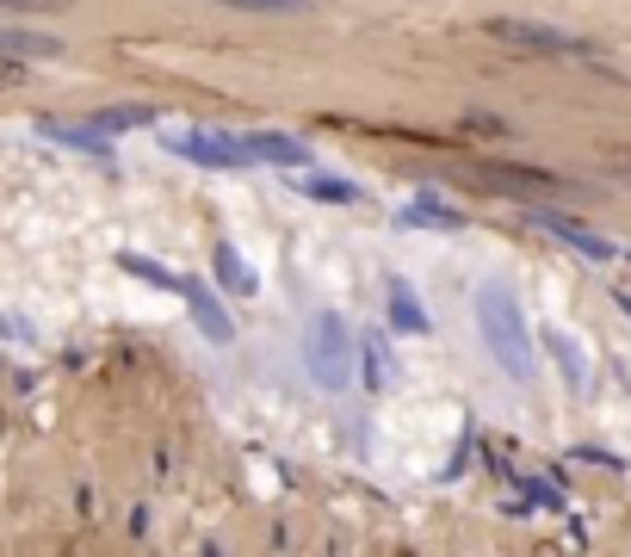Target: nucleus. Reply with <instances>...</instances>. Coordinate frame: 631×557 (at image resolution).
Returning a JSON list of instances; mask_svg holds the SVG:
<instances>
[{"mask_svg": "<svg viewBox=\"0 0 631 557\" xmlns=\"http://www.w3.org/2000/svg\"><path fill=\"white\" fill-rule=\"evenodd\" d=\"M390 323L402 328V335H427V310H421V298L409 286H402V279H390Z\"/></svg>", "mask_w": 631, "mask_h": 557, "instance_id": "9d476101", "label": "nucleus"}, {"mask_svg": "<svg viewBox=\"0 0 631 557\" xmlns=\"http://www.w3.org/2000/svg\"><path fill=\"white\" fill-rule=\"evenodd\" d=\"M291 186H304V193L328 198V205H353L360 186H347V180H323V173H291Z\"/></svg>", "mask_w": 631, "mask_h": 557, "instance_id": "4468645a", "label": "nucleus"}, {"mask_svg": "<svg viewBox=\"0 0 631 557\" xmlns=\"http://www.w3.org/2000/svg\"><path fill=\"white\" fill-rule=\"evenodd\" d=\"M173 155H186V161H198V168H248V136H223V131H180L173 136Z\"/></svg>", "mask_w": 631, "mask_h": 557, "instance_id": "20e7f679", "label": "nucleus"}, {"mask_svg": "<svg viewBox=\"0 0 631 557\" xmlns=\"http://www.w3.org/2000/svg\"><path fill=\"white\" fill-rule=\"evenodd\" d=\"M402 223H421V230H459L464 217H459V205H446L440 193H421L409 211H402Z\"/></svg>", "mask_w": 631, "mask_h": 557, "instance_id": "1a4fd4ad", "label": "nucleus"}, {"mask_svg": "<svg viewBox=\"0 0 631 557\" xmlns=\"http://www.w3.org/2000/svg\"><path fill=\"white\" fill-rule=\"evenodd\" d=\"M248 155L254 161H272V168H310V149L298 143V136H279V131L248 136Z\"/></svg>", "mask_w": 631, "mask_h": 557, "instance_id": "6e6552de", "label": "nucleus"}, {"mask_svg": "<svg viewBox=\"0 0 631 557\" xmlns=\"http://www.w3.org/2000/svg\"><path fill=\"white\" fill-rule=\"evenodd\" d=\"M118 267L136 273V279H149V286H161V291H180V273H168L161 261H143V254H118Z\"/></svg>", "mask_w": 631, "mask_h": 557, "instance_id": "2eb2a0df", "label": "nucleus"}, {"mask_svg": "<svg viewBox=\"0 0 631 557\" xmlns=\"http://www.w3.org/2000/svg\"><path fill=\"white\" fill-rule=\"evenodd\" d=\"M210 267H217V286H223V291H242V298L254 291V267H248V261H242V254L230 249V242H217V254H210Z\"/></svg>", "mask_w": 631, "mask_h": 557, "instance_id": "9b49d317", "label": "nucleus"}, {"mask_svg": "<svg viewBox=\"0 0 631 557\" xmlns=\"http://www.w3.org/2000/svg\"><path fill=\"white\" fill-rule=\"evenodd\" d=\"M44 136H57V143H69V149H87V155H112L106 149V131H81V124H69V118H38Z\"/></svg>", "mask_w": 631, "mask_h": 557, "instance_id": "f8f14e48", "label": "nucleus"}, {"mask_svg": "<svg viewBox=\"0 0 631 557\" xmlns=\"http://www.w3.org/2000/svg\"><path fill=\"white\" fill-rule=\"evenodd\" d=\"M304 360H310V372H316V385H323V390L347 385V372H353V335H347V323L335 316V310H323V316L310 323Z\"/></svg>", "mask_w": 631, "mask_h": 557, "instance_id": "f03ea898", "label": "nucleus"}, {"mask_svg": "<svg viewBox=\"0 0 631 557\" xmlns=\"http://www.w3.org/2000/svg\"><path fill=\"white\" fill-rule=\"evenodd\" d=\"M477 335L483 347L496 353V365L508 372V378H533L538 372V353H533V328H526V316H520V298L508 286H477Z\"/></svg>", "mask_w": 631, "mask_h": 557, "instance_id": "f257e3e1", "label": "nucleus"}, {"mask_svg": "<svg viewBox=\"0 0 631 557\" xmlns=\"http://www.w3.org/2000/svg\"><path fill=\"white\" fill-rule=\"evenodd\" d=\"M0 7H25V13H62L69 0H0Z\"/></svg>", "mask_w": 631, "mask_h": 557, "instance_id": "a211bd4d", "label": "nucleus"}, {"mask_svg": "<svg viewBox=\"0 0 631 557\" xmlns=\"http://www.w3.org/2000/svg\"><path fill=\"white\" fill-rule=\"evenodd\" d=\"M87 124L106 131V136H118V131H136V124H155V112L149 106H106V112H94Z\"/></svg>", "mask_w": 631, "mask_h": 557, "instance_id": "ddd939ff", "label": "nucleus"}, {"mask_svg": "<svg viewBox=\"0 0 631 557\" xmlns=\"http://www.w3.org/2000/svg\"><path fill=\"white\" fill-rule=\"evenodd\" d=\"M365 365H372V372H365V385H372V390H384V378H390V360H384V341H372V347H365Z\"/></svg>", "mask_w": 631, "mask_h": 557, "instance_id": "dca6fc26", "label": "nucleus"}, {"mask_svg": "<svg viewBox=\"0 0 631 557\" xmlns=\"http://www.w3.org/2000/svg\"><path fill=\"white\" fill-rule=\"evenodd\" d=\"M501 44H514V50H538V57H594V44L570 38V32H557V25H533V20H489Z\"/></svg>", "mask_w": 631, "mask_h": 557, "instance_id": "7ed1b4c3", "label": "nucleus"}, {"mask_svg": "<svg viewBox=\"0 0 631 557\" xmlns=\"http://www.w3.org/2000/svg\"><path fill=\"white\" fill-rule=\"evenodd\" d=\"M32 57H62L50 32H25V25H0V62H32Z\"/></svg>", "mask_w": 631, "mask_h": 557, "instance_id": "0eeeda50", "label": "nucleus"}, {"mask_svg": "<svg viewBox=\"0 0 631 557\" xmlns=\"http://www.w3.org/2000/svg\"><path fill=\"white\" fill-rule=\"evenodd\" d=\"M180 298L192 304V316H198V328H205V341H217V347H230V341H235V323L223 316V304H217V298H210V291L198 286V279H180Z\"/></svg>", "mask_w": 631, "mask_h": 557, "instance_id": "423d86ee", "label": "nucleus"}, {"mask_svg": "<svg viewBox=\"0 0 631 557\" xmlns=\"http://www.w3.org/2000/svg\"><path fill=\"white\" fill-rule=\"evenodd\" d=\"M526 223L551 230L557 242H570V249H575V254H588V261H612V242H607V235L582 230V223H575V217H563V211H526Z\"/></svg>", "mask_w": 631, "mask_h": 557, "instance_id": "39448f33", "label": "nucleus"}, {"mask_svg": "<svg viewBox=\"0 0 631 557\" xmlns=\"http://www.w3.org/2000/svg\"><path fill=\"white\" fill-rule=\"evenodd\" d=\"M223 7H248V13H298L310 0H223Z\"/></svg>", "mask_w": 631, "mask_h": 557, "instance_id": "f3484780", "label": "nucleus"}]
</instances>
